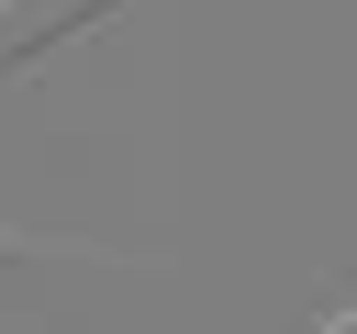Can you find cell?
I'll use <instances>...</instances> for the list:
<instances>
[{
    "label": "cell",
    "mask_w": 357,
    "mask_h": 334,
    "mask_svg": "<svg viewBox=\"0 0 357 334\" xmlns=\"http://www.w3.org/2000/svg\"><path fill=\"white\" fill-rule=\"evenodd\" d=\"M324 334H357V312H335V323H324Z\"/></svg>",
    "instance_id": "1"
}]
</instances>
